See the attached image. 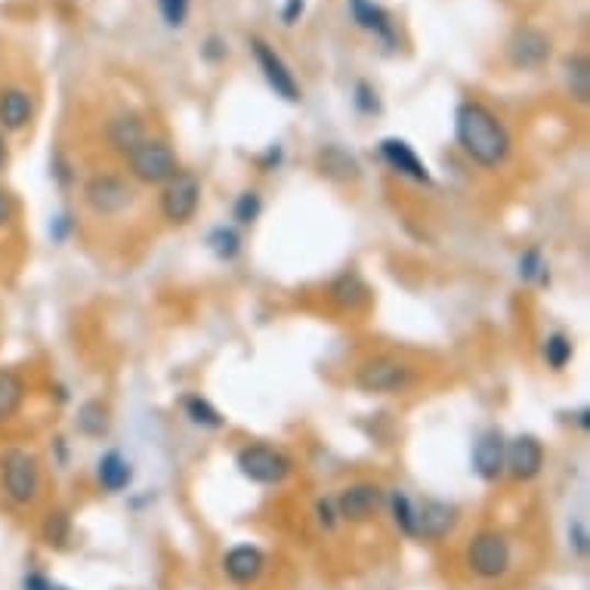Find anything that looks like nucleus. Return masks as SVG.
<instances>
[{"instance_id": "1", "label": "nucleus", "mask_w": 590, "mask_h": 590, "mask_svg": "<svg viewBox=\"0 0 590 590\" xmlns=\"http://www.w3.org/2000/svg\"><path fill=\"white\" fill-rule=\"evenodd\" d=\"M455 136L460 148L482 167H501L510 158V133L504 121L482 102H460L455 112Z\"/></svg>"}, {"instance_id": "2", "label": "nucleus", "mask_w": 590, "mask_h": 590, "mask_svg": "<svg viewBox=\"0 0 590 590\" xmlns=\"http://www.w3.org/2000/svg\"><path fill=\"white\" fill-rule=\"evenodd\" d=\"M0 486L13 504H34L41 494V464L29 448H10L0 458Z\"/></svg>"}, {"instance_id": "3", "label": "nucleus", "mask_w": 590, "mask_h": 590, "mask_svg": "<svg viewBox=\"0 0 590 590\" xmlns=\"http://www.w3.org/2000/svg\"><path fill=\"white\" fill-rule=\"evenodd\" d=\"M131 174L146 186H165L167 180H174L180 174V158L177 152L167 146L165 140H143L140 146L127 155Z\"/></svg>"}, {"instance_id": "4", "label": "nucleus", "mask_w": 590, "mask_h": 590, "mask_svg": "<svg viewBox=\"0 0 590 590\" xmlns=\"http://www.w3.org/2000/svg\"><path fill=\"white\" fill-rule=\"evenodd\" d=\"M510 559H513L510 542L501 532H479L467 544V566L476 578L494 581V578L508 575Z\"/></svg>"}, {"instance_id": "5", "label": "nucleus", "mask_w": 590, "mask_h": 590, "mask_svg": "<svg viewBox=\"0 0 590 590\" xmlns=\"http://www.w3.org/2000/svg\"><path fill=\"white\" fill-rule=\"evenodd\" d=\"M201 204V180L189 170H180L174 180L165 182L162 189V216L174 226H186L198 213Z\"/></svg>"}, {"instance_id": "6", "label": "nucleus", "mask_w": 590, "mask_h": 590, "mask_svg": "<svg viewBox=\"0 0 590 590\" xmlns=\"http://www.w3.org/2000/svg\"><path fill=\"white\" fill-rule=\"evenodd\" d=\"M411 383V368L393 356H375L361 361L356 371V387L365 393H399Z\"/></svg>"}, {"instance_id": "7", "label": "nucleus", "mask_w": 590, "mask_h": 590, "mask_svg": "<svg viewBox=\"0 0 590 590\" xmlns=\"http://www.w3.org/2000/svg\"><path fill=\"white\" fill-rule=\"evenodd\" d=\"M508 63L513 68H523V71H535V68H544L550 63V53H554V41L550 34L535 29V25H525V29H516L510 34L508 47Z\"/></svg>"}, {"instance_id": "8", "label": "nucleus", "mask_w": 590, "mask_h": 590, "mask_svg": "<svg viewBox=\"0 0 590 590\" xmlns=\"http://www.w3.org/2000/svg\"><path fill=\"white\" fill-rule=\"evenodd\" d=\"M84 201L99 216H118L133 204V189L115 174H97L84 186Z\"/></svg>"}, {"instance_id": "9", "label": "nucleus", "mask_w": 590, "mask_h": 590, "mask_svg": "<svg viewBox=\"0 0 590 590\" xmlns=\"http://www.w3.org/2000/svg\"><path fill=\"white\" fill-rule=\"evenodd\" d=\"M235 460H238V470L260 486H279L291 474V460L269 445H245Z\"/></svg>"}, {"instance_id": "10", "label": "nucleus", "mask_w": 590, "mask_h": 590, "mask_svg": "<svg viewBox=\"0 0 590 590\" xmlns=\"http://www.w3.org/2000/svg\"><path fill=\"white\" fill-rule=\"evenodd\" d=\"M251 53H254L257 68L263 71V78H266V84L272 87L276 97H281L285 102H300V99H303L294 71H291L288 63L276 53V47H269L263 37H251Z\"/></svg>"}, {"instance_id": "11", "label": "nucleus", "mask_w": 590, "mask_h": 590, "mask_svg": "<svg viewBox=\"0 0 590 590\" xmlns=\"http://www.w3.org/2000/svg\"><path fill=\"white\" fill-rule=\"evenodd\" d=\"M380 504H383V492H380V486H375V482H353L334 501L337 520H346V523L356 525L368 523L380 510Z\"/></svg>"}, {"instance_id": "12", "label": "nucleus", "mask_w": 590, "mask_h": 590, "mask_svg": "<svg viewBox=\"0 0 590 590\" xmlns=\"http://www.w3.org/2000/svg\"><path fill=\"white\" fill-rule=\"evenodd\" d=\"M349 16H353V22L359 25L361 32L375 34L380 44H383V49H396L399 34H396L390 13L380 3H375V0H349Z\"/></svg>"}, {"instance_id": "13", "label": "nucleus", "mask_w": 590, "mask_h": 590, "mask_svg": "<svg viewBox=\"0 0 590 590\" xmlns=\"http://www.w3.org/2000/svg\"><path fill=\"white\" fill-rule=\"evenodd\" d=\"M455 525H458V510L445 501L426 498L418 508V538H424V542H443L455 532Z\"/></svg>"}, {"instance_id": "14", "label": "nucleus", "mask_w": 590, "mask_h": 590, "mask_svg": "<svg viewBox=\"0 0 590 590\" xmlns=\"http://www.w3.org/2000/svg\"><path fill=\"white\" fill-rule=\"evenodd\" d=\"M504 470L513 479H535L544 470V445L535 436H516L508 445V460H504Z\"/></svg>"}, {"instance_id": "15", "label": "nucleus", "mask_w": 590, "mask_h": 590, "mask_svg": "<svg viewBox=\"0 0 590 590\" xmlns=\"http://www.w3.org/2000/svg\"><path fill=\"white\" fill-rule=\"evenodd\" d=\"M380 158L387 162L390 170H396L399 177H409L414 182H430V170L426 165L418 158V152L405 143V140H399V136H387V140H380Z\"/></svg>"}, {"instance_id": "16", "label": "nucleus", "mask_w": 590, "mask_h": 590, "mask_svg": "<svg viewBox=\"0 0 590 590\" xmlns=\"http://www.w3.org/2000/svg\"><path fill=\"white\" fill-rule=\"evenodd\" d=\"M504 460H508V439L498 430L482 433L474 448L476 476L486 479V482H494L498 476H504Z\"/></svg>"}, {"instance_id": "17", "label": "nucleus", "mask_w": 590, "mask_h": 590, "mask_svg": "<svg viewBox=\"0 0 590 590\" xmlns=\"http://www.w3.org/2000/svg\"><path fill=\"white\" fill-rule=\"evenodd\" d=\"M34 99L22 87H3L0 90V131L19 133L32 124Z\"/></svg>"}, {"instance_id": "18", "label": "nucleus", "mask_w": 590, "mask_h": 590, "mask_svg": "<svg viewBox=\"0 0 590 590\" xmlns=\"http://www.w3.org/2000/svg\"><path fill=\"white\" fill-rule=\"evenodd\" d=\"M266 569V557L251 544H238L223 557V572L232 585H254Z\"/></svg>"}, {"instance_id": "19", "label": "nucleus", "mask_w": 590, "mask_h": 590, "mask_svg": "<svg viewBox=\"0 0 590 590\" xmlns=\"http://www.w3.org/2000/svg\"><path fill=\"white\" fill-rule=\"evenodd\" d=\"M105 136H109V146L115 148V152L131 155L133 148L146 140V124H143V118L140 115L127 112V115H118L109 121V131H105Z\"/></svg>"}, {"instance_id": "20", "label": "nucleus", "mask_w": 590, "mask_h": 590, "mask_svg": "<svg viewBox=\"0 0 590 590\" xmlns=\"http://www.w3.org/2000/svg\"><path fill=\"white\" fill-rule=\"evenodd\" d=\"M99 486L105 489V492H124L127 486H131L133 479V470L131 464H127V458L121 455V452H105L102 458H99Z\"/></svg>"}, {"instance_id": "21", "label": "nucleus", "mask_w": 590, "mask_h": 590, "mask_svg": "<svg viewBox=\"0 0 590 590\" xmlns=\"http://www.w3.org/2000/svg\"><path fill=\"white\" fill-rule=\"evenodd\" d=\"M563 78H566V90L575 102H588L590 99V59L585 53H572L563 63Z\"/></svg>"}, {"instance_id": "22", "label": "nucleus", "mask_w": 590, "mask_h": 590, "mask_svg": "<svg viewBox=\"0 0 590 590\" xmlns=\"http://www.w3.org/2000/svg\"><path fill=\"white\" fill-rule=\"evenodd\" d=\"M25 402V380L13 368H0V424L16 418Z\"/></svg>"}, {"instance_id": "23", "label": "nucleus", "mask_w": 590, "mask_h": 590, "mask_svg": "<svg viewBox=\"0 0 590 590\" xmlns=\"http://www.w3.org/2000/svg\"><path fill=\"white\" fill-rule=\"evenodd\" d=\"M109 426H112V411H109L105 402L90 399V402H84L81 409H78V430H81L84 436L102 439L109 433Z\"/></svg>"}, {"instance_id": "24", "label": "nucleus", "mask_w": 590, "mask_h": 590, "mask_svg": "<svg viewBox=\"0 0 590 590\" xmlns=\"http://www.w3.org/2000/svg\"><path fill=\"white\" fill-rule=\"evenodd\" d=\"M319 167H322V174L331 177V180H356L359 177V162L344 152L341 146H329L322 155H319Z\"/></svg>"}, {"instance_id": "25", "label": "nucleus", "mask_w": 590, "mask_h": 590, "mask_svg": "<svg viewBox=\"0 0 590 590\" xmlns=\"http://www.w3.org/2000/svg\"><path fill=\"white\" fill-rule=\"evenodd\" d=\"M329 294L337 307H344V310H359L361 303L368 300V288H365V281H361L356 272H344L341 279H334Z\"/></svg>"}, {"instance_id": "26", "label": "nucleus", "mask_w": 590, "mask_h": 590, "mask_svg": "<svg viewBox=\"0 0 590 590\" xmlns=\"http://www.w3.org/2000/svg\"><path fill=\"white\" fill-rule=\"evenodd\" d=\"M387 504H390V513H393V523L399 525V532L409 535V538H418V504L411 501L409 494L402 489H393L387 494Z\"/></svg>"}, {"instance_id": "27", "label": "nucleus", "mask_w": 590, "mask_h": 590, "mask_svg": "<svg viewBox=\"0 0 590 590\" xmlns=\"http://www.w3.org/2000/svg\"><path fill=\"white\" fill-rule=\"evenodd\" d=\"M41 538L47 547H66L68 538H71V516H68L66 510H49L47 520L41 525Z\"/></svg>"}, {"instance_id": "28", "label": "nucleus", "mask_w": 590, "mask_h": 590, "mask_svg": "<svg viewBox=\"0 0 590 590\" xmlns=\"http://www.w3.org/2000/svg\"><path fill=\"white\" fill-rule=\"evenodd\" d=\"M182 411H186V418L198 426H208V430L223 426V414L213 409L208 399H201V396H186V399H182Z\"/></svg>"}, {"instance_id": "29", "label": "nucleus", "mask_w": 590, "mask_h": 590, "mask_svg": "<svg viewBox=\"0 0 590 590\" xmlns=\"http://www.w3.org/2000/svg\"><path fill=\"white\" fill-rule=\"evenodd\" d=\"M572 353L575 346L566 334H550V337L544 341V361H547L554 371H563V368L572 361Z\"/></svg>"}, {"instance_id": "30", "label": "nucleus", "mask_w": 590, "mask_h": 590, "mask_svg": "<svg viewBox=\"0 0 590 590\" xmlns=\"http://www.w3.org/2000/svg\"><path fill=\"white\" fill-rule=\"evenodd\" d=\"M211 247L220 260H235V257H238V251H242V238H238V232L235 230L220 226V230L211 232Z\"/></svg>"}, {"instance_id": "31", "label": "nucleus", "mask_w": 590, "mask_h": 590, "mask_svg": "<svg viewBox=\"0 0 590 590\" xmlns=\"http://www.w3.org/2000/svg\"><path fill=\"white\" fill-rule=\"evenodd\" d=\"M520 276L525 281H532V285H544L547 281V263H544L538 247H528L523 257H520Z\"/></svg>"}, {"instance_id": "32", "label": "nucleus", "mask_w": 590, "mask_h": 590, "mask_svg": "<svg viewBox=\"0 0 590 590\" xmlns=\"http://www.w3.org/2000/svg\"><path fill=\"white\" fill-rule=\"evenodd\" d=\"M263 211V201H260V192H242V196L235 198V208H232V213H235V220L242 223V226H251L257 216H260Z\"/></svg>"}, {"instance_id": "33", "label": "nucleus", "mask_w": 590, "mask_h": 590, "mask_svg": "<svg viewBox=\"0 0 590 590\" xmlns=\"http://www.w3.org/2000/svg\"><path fill=\"white\" fill-rule=\"evenodd\" d=\"M189 3H192V0H158V13L165 19L167 29H182V25H186Z\"/></svg>"}, {"instance_id": "34", "label": "nucleus", "mask_w": 590, "mask_h": 590, "mask_svg": "<svg viewBox=\"0 0 590 590\" xmlns=\"http://www.w3.org/2000/svg\"><path fill=\"white\" fill-rule=\"evenodd\" d=\"M353 102H356V109H359L361 115H378L380 112L378 90H375L368 81L356 84V90H353Z\"/></svg>"}, {"instance_id": "35", "label": "nucleus", "mask_w": 590, "mask_h": 590, "mask_svg": "<svg viewBox=\"0 0 590 590\" xmlns=\"http://www.w3.org/2000/svg\"><path fill=\"white\" fill-rule=\"evenodd\" d=\"M226 56H230V44H226V37H220V34H211V37L201 44V59L211 63V66L223 63Z\"/></svg>"}, {"instance_id": "36", "label": "nucleus", "mask_w": 590, "mask_h": 590, "mask_svg": "<svg viewBox=\"0 0 590 590\" xmlns=\"http://www.w3.org/2000/svg\"><path fill=\"white\" fill-rule=\"evenodd\" d=\"M13 220H16V201L0 186V230L13 226Z\"/></svg>"}, {"instance_id": "37", "label": "nucleus", "mask_w": 590, "mask_h": 590, "mask_svg": "<svg viewBox=\"0 0 590 590\" xmlns=\"http://www.w3.org/2000/svg\"><path fill=\"white\" fill-rule=\"evenodd\" d=\"M307 13V0H285V7H281V22L291 29L300 22V16Z\"/></svg>"}, {"instance_id": "38", "label": "nucleus", "mask_w": 590, "mask_h": 590, "mask_svg": "<svg viewBox=\"0 0 590 590\" xmlns=\"http://www.w3.org/2000/svg\"><path fill=\"white\" fill-rule=\"evenodd\" d=\"M315 513H319V523L325 525V528H334V525H337V508H334L331 501H319V504H315Z\"/></svg>"}, {"instance_id": "39", "label": "nucleus", "mask_w": 590, "mask_h": 590, "mask_svg": "<svg viewBox=\"0 0 590 590\" xmlns=\"http://www.w3.org/2000/svg\"><path fill=\"white\" fill-rule=\"evenodd\" d=\"M569 535H572V544L575 550L585 557L588 554V528H585V523H572V528H569Z\"/></svg>"}, {"instance_id": "40", "label": "nucleus", "mask_w": 590, "mask_h": 590, "mask_svg": "<svg viewBox=\"0 0 590 590\" xmlns=\"http://www.w3.org/2000/svg\"><path fill=\"white\" fill-rule=\"evenodd\" d=\"M22 588H25V590H53V581H49L47 575L32 572V575H25Z\"/></svg>"}, {"instance_id": "41", "label": "nucleus", "mask_w": 590, "mask_h": 590, "mask_svg": "<svg viewBox=\"0 0 590 590\" xmlns=\"http://www.w3.org/2000/svg\"><path fill=\"white\" fill-rule=\"evenodd\" d=\"M10 165V143H7V136L0 131V170Z\"/></svg>"}, {"instance_id": "42", "label": "nucleus", "mask_w": 590, "mask_h": 590, "mask_svg": "<svg viewBox=\"0 0 590 590\" xmlns=\"http://www.w3.org/2000/svg\"><path fill=\"white\" fill-rule=\"evenodd\" d=\"M53 590H68V588H59V585H53Z\"/></svg>"}]
</instances>
